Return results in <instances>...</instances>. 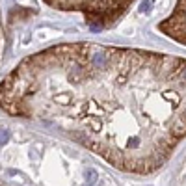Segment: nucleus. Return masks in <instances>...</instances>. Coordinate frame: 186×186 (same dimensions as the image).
<instances>
[{
    "instance_id": "20e7f679",
    "label": "nucleus",
    "mask_w": 186,
    "mask_h": 186,
    "mask_svg": "<svg viewBox=\"0 0 186 186\" xmlns=\"http://www.w3.org/2000/svg\"><path fill=\"white\" fill-rule=\"evenodd\" d=\"M4 48H6V35H4V26H2V19H0V61L4 58Z\"/></svg>"
},
{
    "instance_id": "f03ea898",
    "label": "nucleus",
    "mask_w": 186,
    "mask_h": 186,
    "mask_svg": "<svg viewBox=\"0 0 186 186\" xmlns=\"http://www.w3.org/2000/svg\"><path fill=\"white\" fill-rule=\"evenodd\" d=\"M60 11L82 13L86 24L99 32L117 24L136 0H43Z\"/></svg>"
},
{
    "instance_id": "7ed1b4c3",
    "label": "nucleus",
    "mask_w": 186,
    "mask_h": 186,
    "mask_svg": "<svg viewBox=\"0 0 186 186\" xmlns=\"http://www.w3.org/2000/svg\"><path fill=\"white\" fill-rule=\"evenodd\" d=\"M158 32L186 47V0H177L173 11L158 22Z\"/></svg>"
},
{
    "instance_id": "39448f33",
    "label": "nucleus",
    "mask_w": 186,
    "mask_h": 186,
    "mask_svg": "<svg viewBox=\"0 0 186 186\" xmlns=\"http://www.w3.org/2000/svg\"><path fill=\"white\" fill-rule=\"evenodd\" d=\"M0 186H7V184H6V183H2V181H0Z\"/></svg>"
},
{
    "instance_id": "f257e3e1",
    "label": "nucleus",
    "mask_w": 186,
    "mask_h": 186,
    "mask_svg": "<svg viewBox=\"0 0 186 186\" xmlns=\"http://www.w3.org/2000/svg\"><path fill=\"white\" fill-rule=\"evenodd\" d=\"M0 110L43 123L125 173L158 171L186 138V58L89 41L22 58Z\"/></svg>"
}]
</instances>
